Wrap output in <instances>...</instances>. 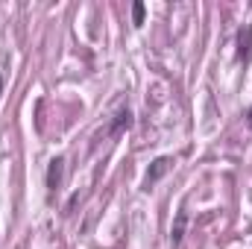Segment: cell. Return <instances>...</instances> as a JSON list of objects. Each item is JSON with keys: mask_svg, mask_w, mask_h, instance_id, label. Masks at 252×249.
<instances>
[{"mask_svg": "<svg viewBox=\"0 0 252 249\" xmlns=\"http://www.w3.org/2000/svg\"><path fill=\"white\" fill-rule=\"evenodd\" d=\"M64 179V158H53L50 161V170H47V187L50 190H59Z\"/></svg>", "mask_w": 252, "mask_h": 249, "instance_id": "6da1fadb", "label": "cell"}, {"mask_svg": "<svg viewBox=\"0 0 252 249\" xmlns=\"http://www.w3.org/2000/svg\"><path fill=\"white\" fill-rule=\"evenodd\" d=\"M170 164H173V161H170V158H164V156H161V158H156V161H153V167L147 170V185L158 182V179H161V176L170 170Z\"/></svg>", "mask_w": 252, "mask_h": 249, "instance_id": "7a4b0ae2", "label": "cell"}, {"mask_svg": "<svg viewBox=\"0 0 252 249\" xmlns=\"http://www.w3.org/2000/svg\"><path fill=\"white\" fill-rule=\"evenodd\" d=\"M185 220H188V214H185V211H179V217H176V226H173V232H170V241H173V247H179V244H182V235H185Z\"/></svg>", "mask_w": 252, "mask_h": 249, "instance_id": "3957f363", "label": "cell"}, {"mask_svg": "<svg viewBox=\"0 0 252 249\" xmlns=\"http://www.w3.org/2000/svg\"><path fill=\"white\" fill-rule=\"evenodd\" d=\"M238 56H241L244 62L252 56V27H247V30L241 32V53H238Z\"/></svg>", "mask_w": 252, "mask_h": 249, "instance_id": "277c9868", "label": "cell"}, {"mask_svg": "<svg viewBox=\"0 0 252 249\" xmlns=\"http://www.w3.org/2000/svg\"><path fill=\"white\" fill-rule=\"evenodd\" d=\"M132 24H135V27L144 24V3H135V6H132Z\"/></svg>", "mask_w": 252, "mask_h": 249, "instance_id": "5b68a950", "label": "cell"}, {"mask_svg": "<svg viewBox=\"0 0 252 249\" xmlns=\"http://www.w3.org/2000/svg\"><path fill=\"white\" fill-rule=\"evenodd\" d=\"M247 124L252 126V109H250V112H247Z\"/></svg>", "mask_w": 252, "mask_h": 249, "instance_id": "8992f818", "label": "cell"}, {"mask_svg": "<svg viewBox=\"0 0 252 249\" xmlns=\"http://www.w3.org/2000/svg\"><path fill=\"white\" fill-rule=\"evenodd\" d=\"M0 91H3V79H0Z\"/></svg>", "mask_w": 252, "mask_h": 249, "instance_id": "52a82bcc", "label": "cell"}]
</instances>
